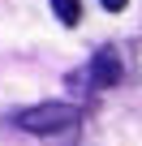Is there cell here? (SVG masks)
<instances>
[{
  "label": "cell",
  "mask_w": 142,
  "mask_h": 146,
  "mask_svg": "<svg viewBox=\"0 0 142 146\" xmlns=\"http://www.w3.org/2000/svg\"><path fill=\"white\" fill-rule=\"evenodd\" d=\"M99 5H103V9H108V13H121V9H125V5H129V0H99Z\"/></svg>",
  "instance_id": "277c9868"
},
{
  "label": "cell",
  "mask_w": 142,
  "mask_h": 146,
  "mask_svg": "<svg viewBox=\"0 0 142 146\" xmlns=\"http://www.w3.org/2000/svg\"><path fill=\"white\" fill-rule=\"evenodd\" d=\"M13 120L26 133H65V129H73L82 120V108H73V103H39V108L17 112Z\"/></svg>",
  "instance_id": "6da1fadb"
},
{
  "label": "cell",
  "mask_w": 142,
  "mask_h": 146,
  "mask_svg": "<svg viewBox=\"0 0 142 146\" xmlns=\"http://www.w3.org/2000/svg\"><path fill=\"white\" fill-rule=\"evenodd\" d=\"M52 9H56V17L65 26H78L82 22V0H52Z\"/></svg>",
  "instance_id": "3957f363"
},
{
  "label": "cell",
  "mask_w": 142,
  "mask_h": 146,
  "mask_svg": "<svg viewBox=\"0 0 142 146\" xmlns=\"http://www.w3.org/2000/svg\"><path fill=\"white\" fill-rule=\"evenodd\" d=\"M121 56H116V47H99L95 52V60H91V82L99 86V90H108V86H116L121 82Z\"/></svg>",
  "instance_id": "7a4b0ae2"
}]
</instances>
